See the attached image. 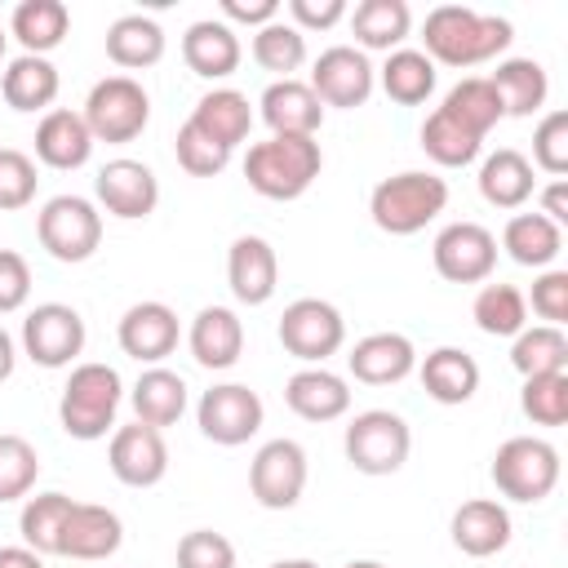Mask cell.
Here are the masks:
<instances>
[{"label": "cell", "instance_id": "cell-1", "mask_svg": "<svg viewBox=\"0 0 568 568\" xmlns=\"http://www.w3.org/2000/svg\"><path fill=\"white\" fill-rule=\"evenodd\" d=\"M515 40V27L497 13H479V9H466V4H439L426 13V27H422V53L430 62H444V67H479V62H493L497 53H506Z\"/></svg>", "mask_w": 568, "mask_h": 568}, {"label": "cell", "instance_id": "cell-2", "mask_svg": "<svg viewBox=\"0 0 568 568\" xmlns=\"http://www.w3.org/2000/svg\"><path fill=\"white\" fill-rule=\"evenodd\" d=\"M448 204V182L426 169H404L395 178H382L368 195L373 226L386 235H417L426 231Z\"/></svg>", "mask_w": 568, "mask_h": 568}, {"label": "cell", "instance_id": "cell-3", "mask_svg": "<svg viewBox=\"0 0 568 568\" xmlns=\"http://www.w3.org/2000/svg\"><path fill=\"white\" fill-rule=\"evenodd\" d=\"M324 169V151L315 138H266L244 155V178L262 200H297Z\"/></svg>", "mask_w": 568, "mask_h": 568}, {"label": "cell", "instance_id": "cell-4", "mask_svg": "<svg viewBox=\"0 0 568 568\" xmlns=\"http://www.w3.org/2000/svg\"><path fill=\"white\" fill-rule=\"evenodd\" d=\"M120 399H124V382L111 364H98V359L75 364L58 399V422L71 439H84V444L102 439L115 426Z\"/></svg>", "mask_w": 568, "mask_h": 568}, {"label": "cell", "instance_id": "cell-5", "mask_svg": "<svg viewBox=\"0 0 568 568\" xmlns=\"http://www.w3.org/2000/svg\"><path fill=\"white\" fill-rule=\"evenodd\" d=\"M488 475H493V484H497L501 497L524 501V506H537L559 484V448L550 439H541V435H510L493 453Z\"/></svg>", "mask_w": 568, "mask_h": 568}, {"label": "cell", "instance_id": "cell-6", "mask_svg": "<svg viewBox=\"0 0 568 568\" xmlns=\"http://www.w3.org/2000/svg\"><path fill=\"white\" fill-rule=\"evenodd\" d=\"M36 235L40 248L53 262H89L102 244V213L93 200L84 195H53L44 200V209L36 213Z\"/></svg>", "mask_w": 568, "mask_h": 568}, {"label": "cell", "instance_id": "cell-7", "mask_svg": "<svg viewBox=\"0 0 568 568\" xmlns=\"http://www.w3.org/2000/svg\"><path fill=\"white\" fill-rule=\"evenodd\" d=\"M342 448H346V462L359 475H395L408 462L413 430L390 408H364V413L351 417V426L342 435Z\"/></svg>", "mask_w": 568, "mask_h": 568}, {"label": "cell", "instance_id": "cell-8", "mask_svg": "<svg viewBox=\"0 0 568 568\" xmlns=\"http://www.w3.org/2000/svg\"><path fill=\"white\" fill-rule=\"evenodd\" d=\"M80 115L93 142H133L151 120V98L133 75H106L89 89Z\"/></svg>", "mask_w": 568, "mask_h": 568}, {"label": "cell", "instance_id": "cell-9", "mask_svg": "<svg viewBox=\"0 0 568 568\" xmlns=\"http://www.w3.org/2000/svg\"><path fill=\"white\" fill-rule=\"evenodd\" d=\"M262 417H266L262 395L248 390L244 382H217V386H209V390L200 395V404H195V426H200V435L213 439V444H222V448L248 444V439L262 430Z\"/></svg>", "mask_w": 568, "mask_h": 568}, {"label": "cell", "instance_id": "cell-10", "mask_svg": "<svg viewBox=\"0 0 568 568\" xmlns=\"http://www.w3.org/2000/svg\"><path fill=\"white\" fill-rule=\"evenodd\" d=\"M346 342V320L324 297H297L280 315V346L302 364H324Z\"/></svg>", "mask_w": 568, "mask_h": 568}, {"label": "cell", "instance_id": "cell-11", "mask_svg": "<svg viewBox=\"0 0 568 568\" xmlns=\"http://www.w3.org/2000/svg\"><path fill=\"white\" fill-rule=\"evenodd\" d=\"M306 448L297 439H266L248 462V493L262 510H288L306 493Z\"/></svg>", "mask_w": 568, "mask_h": 568}, {"label": "cell", "instance_id": "cell-12", "mask_svg": "<svg viewBox=\"0 0 568 568\" xmlns=\"http://www.w3.org/2000/svg\"><path fill=\"white\" fill-rule=\"evenodd\" d=\"M84 320L67 302H40L22 320V355L40 368H71L84 351Z\"/></svg>", "mask_w": 568, "mask_h": 568}, {"label": "cell", "instance_id": "cell-13", "mask_svg": "<svg viewBox=\"0 0 568 568\" xmlns=\"http://www.w3.org/2000/svg\"><path fill=\"white\" fill-rule=\"evenodd\" d=\"M311 93L324 102V106H337V111H355L373 98L377 89V71L368 62V53H359L355 44H333L315 58L311 67Z\"/></svg>", "mask_w": 568, "mask_h": 568}, {"label": "cell", "instance_id": "cell-14", "mask_svg": "<svg viewBox=\"0 0 568 568\" xmlns=\"http://www.w3.org/2000/svg\"><path fill=\"white\" fill-rule=\"evenodd\" d=\"M430 262L448 284H484L497 266V235L479 222H448L430 244Z\"/></svg>", "mask_w": 568, "mask_h": 568}, {"label": "cell", "instance_id": "cell-15", "mask_svg": "<svg viewBox=\"0 0 568 568\" xmlns=\"http://www.w3.org/2000/svg\"><path fill=\"white\" fill-rule=\"evenodd\" d=\"M93 195H98V204H102L111 217L138 222V217H151V213H155V204H160V182H155V173H151L142 160L120 155V160H106V164L98 169Z\"/></svg>", "mask_w": 568, "mask_h": 568}, {"label": "cell", "instance_id": "cell-16", "mask_svg": "<svg viewBox=\"0 0 568 568\" xmlns=\"http://www.w3.org/2000/svg\"><path fill=\"white\" fill-rule=\"evenodd\" d=\"M106 466L124 488H155L169 475V444L155 426H115L111 430V448H106Z\"/></svg>", "mask_w": 568, "mask_h": 568}, {"label": "cell", "instance_id": "cell-17", "mask_svg": "<svg viewBox=\"0 0 568 568\" xmlns=\"http://www.w3.org/2000/svg\"><path fill=\"white\" fill-rule=\"evenodd\" d=\"M115 342L129 359L155 368L164 355L178 351V311L164 302H133L115 324Z\"/></svg>", "mask_w": 568, "mask_h": 568}, {"label": "cell", "instance_id": "cell-18", "mask_svg": "<svg viewBox=\"0 0 568 568\" xmlns=\"http://www.w3.org/2000/svg\"><path fill=\"white\" fill-rule=\"evenodd\" d=\"M257 115L271 138H315L324 124V102L306 80H271L257 98Z\"/></svg>", "mask_w": 568, "mask_h": 568}, {"label": "cell", "instance_id": "cell-19", "mask_svg": "<svg viewBox=\"0 0 568 568\" xmlns=\"http://www.w3.org/2000/svg\"><path fill=\"white\" fill-rule=\"evenodd\" d=\"M226 284L235 293V302L244 306H266L280 288V257L271 248V240L262 235H240L226 253Z\"/></svg>", "mask_w": 568, "mask_h": 568}, {"label": "cell", "instance_id": "cell-20", "mask_svg": "<svg viewBox=\"0 0 568 568\" xmlns=\"http://www.w3.org/2000/svg\"><path fill=\"white\" fill-rule=\"evenodd\" d=\"M124 541V524L111 506H93V501H75L67 524H62V537H58V555L67 559H111Z\"/></svg>", "mask_w": 568, "mask_h": 568}, {"label": "cell", "instance_id": "cell-21", "mask_svg": "<svg viewBox=\"0 0 568 568\" xmlns=\"http://www.w3.org/2000/svg\"><path fill=\"white\" fill-rule=\"evenodd\" d=\"M448 532H453V546H457L462 555L488 559V555H497V550L510 546L515 524H510V510H506L501 501H493V497H470V501H462V506L453 510Z\"/></svg>", "mask_w": 568, "mask_h": 568}, {"label": "cell", "instance_id": "cell-22", "mask_svg": "<svg viewBox=\"0 0 568 568\" xmlns=\"http://www.w3.org/2000/svg\"><path fill=\"white\" fill-rule=\"evenodd\" d=\"M346 368L364 386H395L417 368V346L404 333H368L351 346Z\"/></svg>", "mask_w": 568, "mask_h": 568}, {"label": "cell", "instance_id": "cell-23", "mask_svg": "<svg viewBox=\"0 0 568 568\" xmlns=\"http://www.w3.org/2000/svg\"><path fill=\"white\" fill-rule=\"evenodd\" d=\"M186 346H191L200 368L222 373V368L240 364V355H244V324H240V315L231 306H204L191 320Z\"/></svg>", "mask_w": 568, "mask_h": 568}, {"label": "cell", "instance_id": "cell-24", "mask_svg": "<svg viewBox=\"0 0 568 568\" xmlns=\"http://www.w3.org/2000/svg\"><path fill=\"white\" fill-rule=\"evenodd\" d=\"M89 155H93V133H89L84 115L67 111V106L44 111V120L36 124V160L71 173V169H84Z\"/></svg>", "mask_w": 568, "mask_h": 568}, {"label": "cell", "instance_id": "cell-25", "mask_svg": "<svg viewBox=\"0 0 568 568\" xmlns=\"http://www.w3.org/2000/svg\"><path fill=\"white\" fill-rule=\"evenodd\" d=\"M284 404L302 422H337L351 408V386H346V377L328 373L324 364H306L284 382Z\"/></svg>", "mask_w": 568, "mask_h": 568}, {"label": "cell", "instance_id": "cell-26", "mask_svg": "<svg viewBox=\"0 0 568 568\" xmlns=\"http://www.w3.org/2000/svg\"><path fill=\"white\" fill-rule=\"evenodd\" d=\"M182 58H186V67H191L200 80H226V75L240 67L244 49H240L235 27H226V22H217V18H200V22H191L186 36H182Z\"/></svg>", "mask_w": 568, "mask_h": 568}, {"label": "cell", "instance_id": "cell-27", "mask_svg": "<svg viewBox=\"0 0 568 568\" xmlns=\"http://www.w3.org/2000/svg\"><path fill=\"white\" fill-rule=\"evenodd\" d=\"M417 377H422V390L435 399V404H466L475 390H479V364L470 351L462 346H435L422 364H417Z\"/></svg>", "mask_w": 568, "mask_h": 568}, {"label": "cell", "instance_id": "cell-28", "mask_svg": "<svg viewBox=\"0 0 568 568\" xmlns=\"http://www.w3.org/2000/svg\"><path fill=\"white\" fill-rule=\"evenodd\" d=\"M191 124H195L204 138H213L217 146L235 151V146L248 138V129H253V106H248V98H244L240 89H209V93L195 102Z\"/></svg>", "mask_w": 568, "mask_h": 568}, {"label": "cell", "instance_id": "cell-29", "mask_svg": "<svg viewBox=\"0 0 568 568\" xmlns=\"http://www.w3.org/2000/svg\"><path fill=\"white\" fill-rule=\"evenodd\" d=\"M351 31L359 53H395L413 31V13L404 0H359L351 13Z\"/></svg>", "mask_w": 568, "mask_h": 568}, {"label": "cell", "instance_id": "cell-30", "mask_svg": "<svg viewBox=\"0 0 568 568\" xmlns=\"http://www.w3.org/2000/svg\"><path fill=\"white\" fill-rule=\"evenodd\" d=\"M106 58L124 71H146L164 58V27L146 13H124L106 27Z\"/></svg>", "mask_w": 568, "mask_h": 568}, {"label": "cell", "instance_id": "cell-31", "mask_svg": "<svg viewBox=\"0 0 568 568\" xmlns=\"http://www.w3.org/2000/svg\"><path fill=\"white\" fill-rule=\"evenodd\" d=\"M532 186H537L532 164H528V155L515 151V146H501V151H493V155L479 164V195H484L493 209H519V204H528V200H532Z\"/></svg>", "mask_w": 568, "mask_h": 568}, {"label": "cell", "instance_id": "cell-32", "mask_svg": "<svg viewBox=\"0 0 568 568\" xmlns=\"http://www.w3.org/2000/svg\"><path fill=\"white\" fill-rule=\"evenodd\" d=\"M58 67L49 58H36V53H18L4 75H0V93L13 111H53V98H58Z\"/></svg>", "mask_w": 568, "mask_h": 568}, {"label": "cell", "instance_id": "cell-33", "mask_svg": "<svg viewBox=\"0 0 568 568\" xmlns=\"http://www.w3.org/2000/svg\"><path fill=\"white\" fill-rule=\"evenodd\" d=\"M488 84L501 98V115H532V111L546 106V93H550L546 67L537 58H506V62H497Z\"/></svg>", "mask_w": 568, "mask_h": 568}, {"label": "cell", "instance_id": "cell-34", "mask_svg": "<svg viewBox=\"0 0 568 568\" xmlns=\"http://www.w3.org/2000/svg\"><path fill=\"white\" fill-rule=\"evenodd\" d=\"M501 248L510 253V262L546 271L564 253V226H555L541 213H515L506 222V231H501Z\"/></svg>", "mask_w": 568, "mask_h": 568}, {"label": "cell", "instance_id": "cell-35", "mask_svg": "<svg viewBox=\"0 0 568 568\" xmlns=\"http://www.w3.org/2000/svg\"><path fill=\"white\" fill-rule=\"evenodd\" d=\"M129 399H133V413H138L142 426L164 430V426H173V422L186 413V382H182L173 368H160V364H155V368H146V373L133 382Z\"/></svg>", "mask_w": 568, "mask_h": 568}, {"label": "cell", "instance_id": "cell-36", "mask_svg": "<svg viewBox=\"0 0 568 568\" xmlns=\"http://www.w3.org/2000/svg\"><path fill=\"white\" fill-rule=\"evenodd\" d=\"M67 27H71V9L62 0H22L9 18V36L22 44V53L36 58L58 49L67 40Z\"/></svg>", "mask_w": 568, "mask_h": 568}, {"label": "cell", "instance_id": "cell-37", "mask_svg": "<svg viewBox=\"0 0 568 568\" xmlns=\"http://www.w3.org/2000/svg\"><path fill=\"white\" fill-rule=\"evenodd\" d=\"M377 80H382V89H386L390 102H399V106H422V102L435 93L439 71H435V62H430L422 49H395V53H386Z\"/></svg>", "mask_w": 568, "mask_h": 568}, {"label": "cell", "instance_id": "cell-38", "mask_svg": "<svg viewBox=\"0 0 568 568\" xmlns=\"http://www.w3.org/2000/svg\"><path fill=\"white\" fill-rule=\"evenodd\" d=\"M422 151L439 164V169H466V164H475V155H479V146H484V138H475L466 124H457L444 106H435L426 120H422Z\"/></svg>", "mask_w": 568, "mask_h": 568}, {"label": "cell", "instance_id": "cell-39", "mask_svg": "<svg viewBox=\"0 0 568 568\" xmlns=\"http://www.w3.org/2000/svg\"><path fill=\"white\" fill-rule=\"evenodd\" d=\"M510 364L524 377H541V373H568V337L555 324H532L519 328L510 337Z\"/></svg>", "mask_w": 568, "mask_h": 568}, {"label": "cell", "instance_id": "cell-40", "mask_svg": "<svg viewBox=\"0 0 568 568\" xmlns=\"http://www.w3.org/2000/svg\"><path fill=\"white\" fill-rule=\"evenodd\" d=\"M470 320L479 333L488 337H515L519 328H528V297L515 284H484L470 302Z\"/></svg>", "mask_w": 568, "mask_h": 568}, {"label": "cell", "instance_id": "cell-41", "mask_svg": "<svg viewBox=\"0 0 568 568\" xmlns=\"http://www.w3.org/2000/svg\"><path fill=\"white\" fill-rule=\"evenodd\" d=\"M71 497L67 493H36L22 501V515H18V532H22V546H31L36 555H58V537H62V524L71 515Z\"/></svg>", "mask_w": 568, "mask_h": 568}, {"label": "cell", "instance_id": "cell-42", "mask_svg": "<svg viewBox=\"0 0 568 568\" xmlns=\"http://www.w3.org/2000/svg\"><path fill=\"white\" fill-rule=\"evenodd\" d=\"M444 111H448L457 124H466L475 138H488V129L501 120V98H497V89L488 84V75H466V80H457V84L444 93Z\"/></svg>", "mask_w": 568, "mask_h": 568}, {"label": "cell", "instance_id": "cell-43", "mask_svg": "<svg viewBox=\"0 0 568 568\" xmlns=\"http://www.w3.org/2000/svg\"><path fill=\"white\" fill-rule=\"evenodd\" d=\"M253 62L262 71H275L280 80H293V71L306 62V36L293 22L275 18L253 31Z\"/></svg>", "mask_w": 568, "mask_h": 568}, {"label": "cell", "instance_id": "cell-44", "mask_svg": "<svg viewBox=\"0 0 568 568\" xmlns=\"http://www.w3.org/2000/svg\"><path fill=\"white\" fill-rule=\"evenodd\" d=\"M40 479V453L31 439L0 430V501H18Z\"/></svg>", "mask_w": 568, "mask_h": 568}, {"label": "cell", "instance_id": "cell-45", "mask_svg": "<svg viewBox=\"0 0 568 568\" xmlns=\"http://www.w3.org/2000/svg\"><path fill=\"white\" fill-rule=\"evenodd\" d=\"M519 408L532 426H564L568 422V373H541L524 377Z\"/></svg>", "mask_w": 568, "mask_h": 568}, {"label": "cell", "instance_id": "cell-46", "mask_svg": "<svg viewBox=\"0 0 568 568\" xmlns=\"http://www.w3.org/2000/svg\"><path fill=\"white\" fill-rule=\"evenodd\" d=\"M36 160L18 146H0V213L27 209L36 200Z\"/></svg>", "mask_w": 568, "mask_h": 568}, {"label": "cell", "instance_id": "cell-47", "mask_svg": "<svg viewBox=\"0 0 568 568\" xmlns=\"http://www.w3.org/2000/svg\"><path fill=\"white\" fill-rule=\"evenodd\" d=\"M173 151H178V164H182L191 178H217V173L231 164V151H226V146H217L213 138H204L191 120L178 129Z\"/></svg>", "mask_w": 568, "mask_h": 568}, {"label": "cell", "instance_id": "cell-48", "mask_svg": "<svg viewBox=\"0 0 568 568\" xmlns=\"http://www.w3.org/2000/svg\"><path fill=\"white\" fill-rule=\"evenodd\" d=\"M537 169H546L550 178L568 173V111H546L541 124L532 129V160Z\"/></svg>", "mask_w": 568, "mask_h": 568}, {"label": "cell", "instance_id": "cell-49", "mask_svg": "<svg viewBox=\"0 0 568 568\" xmlns=\"http://www.w3.org/2000/svg\"><path fill=\"white\" fill-rule=\"evenodd\" d=\"M178 568H235V546L213 528H191L178 541Z\"/></svg>", "mask_w": 568, "mask_h": 568}, {"label": "cell", "instance_id": "cell-50", "mask_svg": "<svg viewBox=\"0 0 568 568\" xmlns=\"http://www.w3.org/2000/svg\"><path fill=\"white\" fill-rule=\"evenodd\" d=\"M532 311H537L546 324H555V328L568 320V271L546 266V271L532 280Z\"/></svg>", "mask_w": 568, "mask_h": 568}, {"label": "cell", "instance_id": "cell-51", "mask_svg": "<svg viewBox=\"0 0 568 568\" xmlns=\"http://www.w3.org/2000/svg\"><path fill=\"white\" fill-rule=\"evenodd\" d=\"M31 297V266L22 253L13 248H0V315H13L22 311Z\"/></svg>", "mask_w": 568, "mask_h": 568}, {"label": "cell", "instance_id": "cell-52", "mask_svg": "<svg viewBox=\"0 0 568 568\" xmlns=\"http://www.w3.org/2000/svg\"><path fill=\"white\" fill-rule=\"evenodd\" d=\"M288 18L302 36L306 31H328L346 18V0H288Z\"/></svg>", "mask_w": 568, "mask_h": 568}, {"label": "cell", "instance_id": "cell-53", "mask_svg": "<svg viewBox=\"0 0 568 568\" xmlns=\"http://www.w3.org/2000/svg\"><path fill=\"white\" fill-rule=\"evenodd\" d=\"M222 18H226V27L231 22H244V27H266V22H275L280 18V0H222Z\"/></svg>", "mask_w": 568, "mask_h": 568}, {"label": "cell", "instance_id": "cell-54", "mask_svg": "<svg viewBox=\"0 0 568 568\" xmlns=\"http://www.w3.org/2000/svg\"><path fill=\"white\" fill-rule=\"evenodd\" d=\"M541 217H550L555 226H564L568 222V186H564V178H555L550 186H546V195H541V209H537Z\"/></svg>", "mask_w": 568, "mask_h": 568}, {"label": "cell", "instance_id": "cell-55", "mask_svg": "<svg viewBox=\"0 0 568 568\" xmlns=\"http://www.w3.org/2000/svg\"><path fill=\"white\" fill-rule=\"evenodd\" d=\"M0 568H44L31 546H0Z\"/></svg>", "mask_w": 568, "mask_h": 568}, {"label": "cell", "instance_id": "cell-56", "mask_svg": "<svg viewBox=\"0 0 568 568\" xmlns=\"http://www.w3.org/2000/svg\"><path fill=\"white\" fill-rule=\"evenodd\" d=\"M13 364H18V346H13V337L0 328V382L13 377Z\"/></svg>", "mask_w": 568, "mask_h": 568}, {"label": "cell", "instance_id": "cell-57", "mask_svg": "<svg viewBox=\"0 0 568 568\" xmlns=\"http://www.w3.org/2000/svg\"><path fill=\"white\" fill-rule=\"evenodd\" d=\"M271 568H320L315 559H275Z\"/></svg>", "mask_w": 568, "mask_h": 568}, {"label": "cell", "instance_id": "cell-58", "mask_svg": "<svg viewBox=\"0 0 568 568\" xmlns=\"http://www.w3.org/2000/svg\"><path fill=\"white\" fill-rule=\"evenodd\" d=\"M342 568H390V564H377V559H351V564H342Z\"/></svg>", "mask_w": 568, "mask_h": 568}, {"label": "cell", "instance_id": "cell-59", "mask_svg": "<svg viewBox=\"0 0 568 568\" xmlns=\"http://www.w3.org/2000/svg\"><path fill=\"white\" fill-rule=\"evenodd\" d=\"M4 49H9V31L0 27V62H4Z\"/></svg>", "mask_w": 568, "mask_h": 568}]
</instances>
